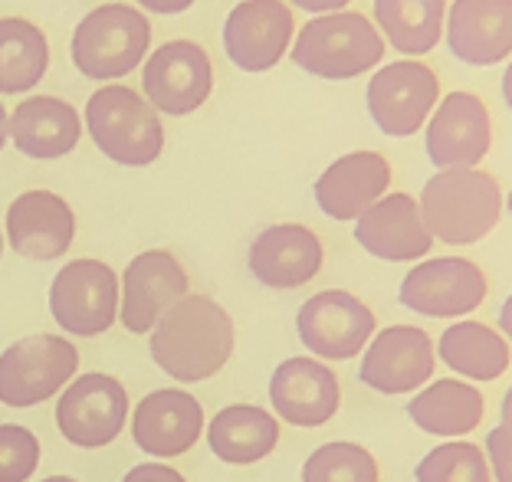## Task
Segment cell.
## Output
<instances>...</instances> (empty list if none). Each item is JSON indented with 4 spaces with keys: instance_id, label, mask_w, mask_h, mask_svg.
<instances>
[{
    "instance_id": "cell-1",
    "label": "cell",
    "mask_w": 512,
    "mask_h": 482,
    "mask_svg": "<svg viewBox=\"0 0 512 482\" xmlns=\"http://www.w3.org/2000/svg\"><path fill=\"white\" fill-rule=\"evenodd\" d=\"M234 319L207 296H184L151 328V361L168 378L197 384L224 371L234 355Z\"/></svg>"
},
{
    "instance_id": "cell-2",
    "label": "cell",
    "mask_w": 512,
    "mask_h": 482,
    "mask_svg": "<svg viewBox=\"0 0 512 482\" xmlns=\"http://www.w3.org/2000/svg\"><path fill=\"white\" fill-rule=\"evenodd\" d=\"M417 207L434 240L447 246H470L493 233L503 214V191L490 171L447 168L424 184Z\"/></svg>"
},
{
    "instance_id": "cell-3",
    "label": "cell",
    "mask_w": 512,
    "mask_h": 482,
    "mask_svg": "<svg viewBox=\"0 0 512 482\" xmlns=\"http://www.w3.org/2000/svg\"><path fill=\"white\" fill-rule=\"evenodd\" d=\"M86 128L96 148L122 168H145L165 148V125L142 92L128 86L96 89L86 102Z\"/></svg>"
},
{
    "instance_id": "cell-4",
    "label": "cell",
    "mask_w": 512,
    "mask_h": 482,
    "mask_svg": "<svg viewBox=\"0 0 512 482\" xmlns=\"http://www.w3.org/2000/svg\"><path fill=\"white\" fill-rule=\"evenodd\" d=\"M384 56V40L365 14L339 10L309 20L293 43V63L319 79H355L375 69Z\"/></svg>"
},
{
    "instance_id": "cell-5",
    "label": "cell",
    "mask_w": 512,
    "mask_h": 482,
    "mask_svg": "<svg viewBox=\"0 0 512 482\" xmlns=\"http://www.w3.org/2000/svg\"><path fill=\"white\" fill-rule=\"evenodd\" d=\"M148 43L151 23L142 10L102 4L79 20L73 33V63L89 79H122L145 60Z\"/></svg>"
},
{
    "instance_id": "cell-6",
    "label": "cell",
    "mask_w": 512,
    "mask_h": 482,
    "mask_svg": "<svg viewBox=\"0 0 512 482\" xmlns=\"http://www.w3.org/2000/svg\"><path fill=\"white\" fill-rule=\"evenodd\" d=\"M79 351L63 335H27L0 351V404L33 407L76 378Z\"/></svg>"
},
{
    "instance_id": "cell-7",
    "label": "cell",
    "mask_w": 512,
    "mask_h": 482,
    "mask_svg": "<svg viewBox=\"0 0 512 482\" xmlns=\"http://www.w3.org/2000/svg\"><path fill=\"white\" fill-rule=\"evenodd\" d=\"M53 322L69 335L92 338L119 319V276L102 260H73L53 276Z\"/></svg>"
},
{
    "instance_id": "cell-8",
    "label": "cell",
    "mask_w": 512,
    "mask_h": 482,
    "mask_svg": "<svg viewBox=\"0 0 512 482\" xmlns=\"http://www.w3.org/2000/svg\"><path fill=\"white\" fill-rule=\"evenodd\" d=\"M128 394L112 374L73 378L56 401V427L79 450H102L125 430Z\"/></svg>"
},
{
    "instance_id": "cell-9",
    "label": "cell",
    "mask_w": 512,
    "mask_h": 482,
    "mask_svg": "<svg viewBox=\"0 0 512 482\" xmlns=\"http://www.w3.org/2000/svg\"><path fill=\"white\" fill-rule=\"evenodd\" d=\"M440 102V79L427 63L398 60L381 66L368 82V112L391 138H411L427 125Z\"/></svg>"
},
{
    "instance_id": "cell-10",
    "label": "cell",
    "mask_w": 512,
    "mask_h": 482,
    "mask_svg": "<svg viewBox=\"0 0 512 482\" xmlns=\"http://www.w3.org/2000/svg\"><path fill=\"white\" fill-rule=\"evenodd\" d=\"M375 312L345 289H325L302 302L296 315L299 342L319 361H348L375 335Z\"/></svg>"
},
{
    "instance_id": "cell-11",
    "label": "cell",
    "mask_w": 512,
    "mask_h": 482,
    "mask_svg": "<svg viewBox=\"0 0 512 482\" xmlns=\"http://www.w3.org/2000/svg\"><path fill=\"white\" fill-rule=\"evenodd\" d=\"M486 273L463 256H437V260L417 263L404 276L398 299L427 319H457L480 309L486 299Z\"/></svg>"
},
{
    "instance_id": "cell-12",
    "label": "cell",
    "mask_w": 512,
    "mask_h": 482,
    "mask_svg": "<svg viewBox=\"0 0 512 482\" xmlns=\"http://www.w3.org/2000/svg\"><path fill=\"white\" fill-rule=\"evenodd\" d=\"M145 99L161 115H191L214 89L211 56L191 40H171L148 56L142 73Z\"/></svg>"
},
{
    "instance_id": "cell-13",
    "label": "cell",
    "mask_w": 512,
    "mask_h": 482,
    "mask_svg": "<svg viewBox=\"0 0 512 482\" xmlns=\"http://www.w3.org/2000/svg\"><path fill=\"white\" fill-rule=\"evenodd\" d=\"M427 158L434 168H476L493 145L490 109L473 92H450L427 122Z\"/></svg>"
},
{
    "instance_id": "cell-14",
    "label": "cell",
    "mask_w": 512,
    "mask_h": 482,
    "mask_svg": "<svg viewBox=\"0 0 512 482\" xmlns=\"http://www.w3.org/2000/svg\"><path fill=\"white\" fill-rule=\"evenodd\" d=\"M296 33L293 10L283 0H243L224 23V50L243 73H270Z\"/></svg>"
},
{
    "instance_id": "cell-15",
    "label": "cell",
    "mask_w": 512,
    "mask_h": 482,
    "mask_svg": "<svg viewBox=\"0 0 512 482\" xmlns=\"http://www.w3.org/2000/svg\"><path fill=\"white\" fill-rule=\"evenodd\" d=\"M437 351L424 328L388 325L371 335V345L362 358V381L378 394H407L434 378Z\"/></svg>"
},
{
    "instance_id": "cell-16",
    "label": "cell",
    "mask_w": 512,
    "mask_h": 482,
    "mask_svg": "<svg viewBox=\"0 0 512 482\" xmlns=\"http://www.w3.org/2000/svg\"><path fill=\"white\" fill-rule=\"evenodd\" d=\"M191 279L171 250L138 253L122 273V325L132 335H145L178 299L188 296Z\"/></svg>"
},
{
    "instance_id": "cell-17",
    "label": "cell",
    "mask_w": 512,
    "mask_h": 482,
    "mask_svg": "<svg viewBox=\"0 0 512 482\" xmlns=\"http://www.w3.org/2000/svg\"><path fill=\"white\" fill-rule=\"evenodd\" d=\"M204 433V407L188 391L158 387L145 394L132 414V440L145 456L174 460L194 450Z\"/></svg>"
},
{
    "instance_id": "cell-18",
    "label": "cell",
    "mask_w": 512,
    "mask_h": 482,
    "mask_svg": "<svg viewBox=\"0 0 512 482\" xmlns=\"http://www.w3.org/2000/svg\"><path fill=\"white\" fill-rule=\"evenodd\" d=\"M270 404L286 423L312 430L339 414L342 387L319 358H289L270 378Z\"/></svg>"
},
{
    "instance_id": "cell-19",
    "label": "cell",
    "mask_w": 512,
    "mask_h": 482,
    "mask_svg": "<svg viewBox=\"0 0 512 482\" xmlns=\"http://www.w3.org/2000/svg\"><path fill=\"white\" fill-rule=\"evenodd\" d=\"M355 240L384 263L424 260L434 246L421 207L411 194H384L355 220Z\"/></svg>"
},
{
    "instance_id": "cell-20",
    "label": "cell",
    "mask_w": 512,
    "mask_h": 482,
    "mask_svg": "<svg viewBox=\"0 0 512 482\" xmlns=\"http://www.w3.org/2000/svg\"><path fill=\"white\" fill-rule=\"evenodd\" d=\"M76 214L60 194L27 191L7 207V240L23 260L50 263L73 246Z\"/></svg>"
},
{
    "instance_id": "cell-21",
    "label": "cell",
    "mask_w": 512,
    "mask_h": 482,
    "mask_svg": "<svg viewBox=\"0 0 512 482\" xmlns=\"http://www.w3.org/2000/svg\"><path fill=\"white\" fill-rule=\"evenodd\" d=\"M322 243L302 223H276L266 227L250 246V273L266 289H299L319 276Z\"/></svg>"
},
{
    "instance_id": "cell-22",
    "label": "cell",
    "mask_w": 512,
    "mask_h": 482,
    "mask_svg": "<svg viewBox=\"0 0 512 482\" xmlns=\"http://www.w3.org/2000/svg\"><path fill=\"white\" fill-rule=\"evenodd\" d=\"M391 187V164L378 151H352L332 161L329 168L319 174L316 204L325 217L332 220H358L365 210L381 201Z\"/></svg>"
},
{
    "instance_id": "cell-23",
    "label": "cell",
    "mask_w": 512,
    "mask_h": 482,
    "mask_svg": "<svg viewBox=\"0 0 512 482\" xmlns=\"http://www.w3.org/2000/svg\"><path fill=\"white\" fill-rule=\"evenodd\" d=\"M450 53L467 66H496L512 56V0H453L444 23Z\"/></svg>"
},
{
    "instance_id": "cell-24",
    "label": "cell",
    "mask_w": 512,
    "mask_h": 482,
    "mask_svg": "<svg viewBox=\"0 0 512 482\" xmlns=\"http://www.w3.org/2000/svg\"><path fill=\"white\" fill-rule=\"evenodd\" d=\"M83 125L79 112L56 96H33L20 102L10 115V141L20 155L37 161L66 158L79 145Z\"/></svg>"
},
{
    "instance_id": "cell-25",
    "label": "cell",
    "mask_w": 512,
    "mask_h": 482,
    "mask_svg": "<svg viewBox=\"0 0 512 482\" xmlns=\"http://www.w3.org/2000/svg\"><path fill=\"white\" fill-rule=\"evenodd\" d=\"M207 446L217 460L230 466H250L266 460L279 443V423L266 407L256 404H230L217 410L214 420L204 427Z\"/></svg>"
},
{
    "instance_id": "cell-26",
    "label": "cell",
    "mask_w": 512,
    "mask_h": 482,
    "mask_svg": "<svg viewBox=\"0 0 512 482\" xmlns=\"http://www.w3.org/2000/svg\"><path fill=\"white\" fill-rule=\"evenodd\" d=\"M486 414L483 394L467 381H434L407 404V417L417 430L434 433V437H467L470 430L480 427Z\"/></svg>"
},
{
    "instance_id": "cell-27",
    "label": "cell",
    "mask_w": 512,
    "mask_h": 482,
    "mask_svg": "<svg viewBox=\"0 0 512 482\" xmlns=\"http://www.w3.org/2000/svg\"><path fill=\"white\" fill-rule=\"evenodd\" d=\"M375 23L398 53L424 56L444 37L447 0H375Z\"/></svg>"
},
{
    "instance_id": "cell-28",
    "label": "cell",
    "mask_w": 512,
    "mask_h": 482,
    "mask_svg": "<svg viewBox=\"0 0 512 482\" xmlns=\"http://www.w3.org/2000/svg\"><path fill=\"white\" fill-rule=\"evenodd\" d=\"M440 361L460 378L470 381H496L509 368V345L496 328L483 322H457L440 335L437 345Z\"/></svg>"
},
{
    "instance_id": "cell-29",
    "label": "cell",
    "mask_w": 512,
    "mask_h": 482,
    "mask_svg": "<svg viewBox=\"0 0 512 482\" xmlns=\"http://www.w3.org/2000/svg\"><path fill=\"white\" fill-rule=\"evenodd\" d=\"M50 66V46L37 23L23 17H0V92H30L40 86Z\"/></svg>"
},
{
    "instance_id": "cell-30",
    "label": "cell",
    "mask_w": 512,
    "mask_h": 482,
    "mask_svg": "<svg viewBox=\"0 0 512 482\" xmlns=\"http://www.w3.org/2000/svg\"><path fill=\"white\" fill-rule=\"evenodd\" d=\"M378 460L365 446L335 440L319 446L302 466V482H378Z\"/></svg>"
},
{
    "instance_id": "cell-31",
    "label": "cell",
    "mask_w": 512,
    "mask_h": 482,
    "mask_svg": "<svg viewBox=\"0 0 512 482\" xmlns=\"http://www.w3.org/2000/svg\"><path fill=\"white\" fill-rule=\"evenodd\" d=\"M417 482H493L490 463L480 446L467 440H450L434 446L414 469Z\"/></svg>"
},
{
    "instance_id": "cell-32",
    "label": "cell",
    "mask_w": 512,
    "mask_h": 482,
    "mask_svg": "<svg viewBox=\"0 0 512 482\" xmlns=\"http://www.w3.org/2000/svg\"><path fill=\"white\" fill-rule=\"evenodd\" d=\"M40 466V440L20 423H0V482H30Z\"/></svg>"
},
{
    "instance_id": "cell-33",
    "label": "cell",
    "mask_w": 512,
    "mask_h": 482,
    "mask_svg": "<svg viewBox=\"0 0 512 482\" xmlns=\"http://www.w3.org/2000/svg\"><path fill=\"white\" fill-rule=\"evenodd\" d=\"M486 463L496 482H512V427L499 423L486 437Z\"/></svg>"
},
{
    "instance_id": "cell-34",
    "label": "cell",
    "mask_w": 512,
    "mask_h": 482,
    "mask_svg": "<svg viewBox=\"0 0 512 482\" xmlns=\"http://www.w3.org/2000/svg\"><path fill=\"white\" fill-rule=\"evenodd\" d=\"M122 482H184V476L168 463H142L128 469Z\"/></svg>"
},
{
    "instance_id": "cell-35",
    "label": "cell",
    "mask_w": 512,
    "mask_h": 482,
    "mask_svg": "<svg viewBox=\"0 0 512 482\" xmlns=\"http://www.w3.org/2000/svg\"><path fill=\"white\" fill-rule=\"evenodd\" d=\"M293 4L299 10H306V14L325 17V14H339V10H345L348 4H352V0H293Z\"/></svg>"
},
{
    "instance_id": "cell-36",
    "label": "cell",
    "mask_w": 512,
    "mask_h": 482,
    "mask_svg": "<svg viewBox=\"0 0 512 482\" xmlns=\"http://www.w3.org/2000/svg\"><path fill=\"white\" fill-rule=\"evenodd\" d=\"M135 4L148 14H184L194 0H135Z\"/></svg>"
},
{
    "instance_id": "cell-37",
    "label": "cell",
    "mask_w": 512,
    "mask_h": 482,
    "mask_svg": "<svg viewBox=\"0 0 512 482\" xmlns=\"http://www.w3.org/2000/svg\"><path fill=\"white\" fill-rule=\"evenodd\" d=\"M499 328H503V335L509 338V345H512V296L503 302V309H499Z\"/></svg>"
},
{
    "instance_id": "cell-38",
    "label": "cell",
    "mask_w": 512,
    "mask_h": 482,
    "mask_svg": "<svg viewBox=\"0 0 512 482\" xmlns=\"http://www.w3.org/2000/svg\"><path fill=\"white\" fill-rule=\"evenodd\" d=\"M10 141V112L0 105V148H4Z\"/></svg>"
},
{
    "instance_id": "cell-39",
    "label": "cell",
    "mask_w": 512,
    "mask_h": 482,
    "mask_svg": "<svg viewBox=\"0 0 512 482\" xmlns=\"http://www.w3.org/2000/svg\"><path fill=\"white\" fill-rule=\"evenodd\" d=\"M503 99H506V105L512 109V60H509V66H506V76H503Z\"/></svg>"
},
{
    "instance_id": "cell-40",
    "label": "cell",
    "mask_w": 512,
    "mask_h": 482,
    "mask_svg": "<svg viewBox=\"0 0 512 482\" xmlns=\"http://www.w3.org/2000/svg\"><path fill=\"white\" fill-rule=\"evenodd\" d=\"M503 423H506V427H512V387L503 397Z\"/></svg>"
},
{
    "instance_id": "cell-41",
    "label": "cell",
    "mask_w": 512,
    "mask_h": 482,
    "mask_svg": "<svg viewBox=\"0 0 512 482\" xmlns=\"http://www.w3.org/2000/svg\"><path fill=\"white\" fill-rule=\"evenodd\" d=\"M40 482H79L73 476H50V479H40Z\"/></svg>"
},
{
    "instance_id": "cell-42",
    "label": "cell",
    "mask_w": 512,
    "mask_h": 482,
    "mask_svg": "<svg viewBox=\"0 0 512 482\" xmlns=\"http://www.w3.org/2000/svg\"><path fill=\"white\" fill-rule=\"evenodd\" d=\"M0 253H4V233H0Z\"/></svg>"
},
{
    "instance_id": "cell-43",
    "label": "cell",
    "mask_w": 512,
    "mask_h": 482,
    "mask_svg": "<svg viewBox=\"0 0 512 482\" xmlns=\"http://www.w3.org/2000/svg\"><path fill=\"white\" fill-rule=\"evenodd\" d=\"M509 214H512V191H509Z\"/></svg>"
}]
</instances>
